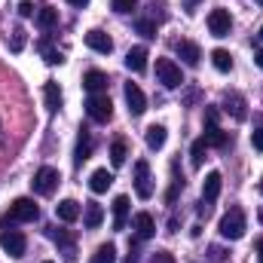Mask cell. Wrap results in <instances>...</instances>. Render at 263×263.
Wrapping results in <instances>:
<instances>
[{"mask_svg": "<svg viewBox=\"0 0 263 263\" xmlns=\"http://www.w3.org/2000/svg\"><path fill=\"white\" fill-rule=\"evenodd\" d=\"M40 217V208L34 205V199L22 196L15 199L12 205H9V211H6V217H3V223H34Z\"/></svg>", "mask_w": 263, "mask_h": 263, "instance_id": "obj_1", "label": "cell"}, {"mask_svg": "<svg viewBox=\"0 0 263 263\" xmlns=\"http://www.w3.org/2000/svg\"><path fill=\"white\" fill-rule=\"evenodd\" d=\"M245 211L242 208H230L223 217H220V236L223 239H230V242H236V239H242L245 236Z\"/></svg>", "mask_w": 263, "mask_h": 263, "instance_id": "obj_2", "label": "cell"}, {"mask_svg": "<svg viewBox=\"0 0 263 263\" xmlns=\"http://www.w3.org/2000/svg\"><path fill=\"white\" fill-rule=\"evenodd\" d=\"M59 184H62V175H59V168H52V165H43V168L34 175V181H31V187H34L37 196H52Z\"/></svg>", "mask_w": 263, "mask_h": 263, "instance_id": "obj_3", "label": "cell"}, {"mask_svg": "<svg viewBox=\"0 0 263 263\" xmlns=\"http://www.w3.org/2000/svg\"><path fill=\"white\" fill-rule=\"evenodd\" d=\"M86 114H89V120H95V123H110V117H114V104H110V98L101 92V95H89L86 98Z\"/></svg>", "mask_w": 263, "mask_h": 263, "instance_id": "obj_4", "label": "cell"}, {"mask_svg": "<svg viewBox=\"0 0 263 263\" xmlns=\"http://www.w3.org/2000/svg\"><path fill=\"white\" fill-rule=\"evenodd\" d=\"M156 77L165 89H178L184 83V73H181V65H175L172 59H156Z\"/></svg>", "mask_w": 263, "mask_h": 263, "instance_id": "obj_5", "label": "cell"}, {"mask_svg": "<svg viewBox=\"0 0 263 263\" xmlns=\"http://www.w3.org/2000/svg\"><path fill=\"white\" fill-rule=\"evenodd\" d=\"M0 248H3L9 257H22L25 248H28V239H25L18 230H3V233H0Z\"/></svg>", "mask_w": 263, "mask_h": 263, "instance_id": "obj_6", "label": "cell"}, {"mask_svg": "<svg viewBox=\"0 0 263 263\" xmlns=\"http://www.w3.org/2000/svg\"><path fill=\"white\" fill-rule=\"evenodd\" d=\"M135 193L138 199H150L153 196V181H150V165L141 159L135 162Z\"/></svg>", "mask_w": 263, "mask_h": 263, "instance_id": "obj_7", "label": "cell"}, {"mask_svg": "<svg viewBox=\"0 0 263 263\" xmlns=\"http://www.w3.org/2000/svg\"><path fill=\"white\" fill-rule=\"evenodd\" d=\"M230 28H233V18H230L227 9H211V12H208V31H211L214 37H227Z\"/></svg>", "mask_w": 263, "mask_h": 263, "instance_id": "obj_8", "label": "cell"}, {"mask_svg": "<svg viewBox=\"0 0 263 263\" xmlns=\"http://www.w3.org/2000/svg\"><path fill=\"white\" fill-rule=\"evenodd\" d=\"M126 104H129L132 117H141V114L147 110V95H144L135 83H126Z\"/></svg>", "mask_w": 263, "mask_h": 263, "instance_id": "obj_9", "label": "cell"}, {"mask_svg": "<svg viewBox=\"0 0 263 263\" xmlns=\"http://www.w3.org/2000/svg\"><path fill=\"white\" fill-rule=\"evenodd\" d=\"M223 107H227V114H230L236 123H242V120L248 117V110H245L248 104H245V98H242L239 92H227V95H223Z\"/></svg>", "mask_w": 263, "mask_h": 263, "instance_id": "obj_10", "label": "cell"}, {"mask_svg": "<svg viewBox=\"0 0 263 263\" xmlns=\"http://www.w3.org/2000/svg\"><path fill=\"white\" fill-rule=\"evenodd\" d=\"M175 52H178V59H181L184 65H190V67H196L199 59H202V49H199L193 40H178V43H175Z\"/></svg>", "mask_w": 263, "mask_h": 263, "instance_id": "obj_11", "label": "cell"}, {"mask_svg": "<svg viewBox=\"0 0 263 263\" xmlns=\"http://www.w3.org/2000/svg\"><path fill=\"white\" fill-rule=\"evenodd\" d=\"M86 46L95 49V52H101V55H110V52H114V40H110L104 31H98V28L86 34Z\"/></svg>", "mask_w": 263, "mask_h": 263, "instance_id": "obj_12", "label": "cell"}, {"mask_svg": "<svg viewBox=\"0 0 263 263\" xmlns=\"http://www.w3.org/2000/svg\"><path fill=\"white\" fill-rule=\"evenodd\" d=\"M132 227H135V233H138V239H150L153 233H156V220L147 214V211H138L135 217H132Z\"/></svg>", "mask_w": 263, "mask_h": 263, "instance_id": "obj_13", "label": "cell"}, {"mask_svg": "<svg viewBox=\"0 0 263 263\" xmlns=\"http://www.w3.org/2000/svg\"><path fill=\"white\" fill-rule=\"evenodd\" d=\"M49 239L62 245V251H65V260H67V263H73V260H77V248H73V236H70L67 230H49Z\"/></svg>", "mask_w": 263, "mask_h": 263, "instance_id": "obj_14", "label": "cell"}, {"mask_svg": "<svg viewBox=\"0 0 263 263\" xmlns=\"http://www.w3.org/2000/svg\"><path fill=\"white\" fill-rule=\"evenodd\" d=\"M220 187H223L220 172H208V175H205V184H202V199H205V202H214V199L220 196Z\"/></svg>", "mask_w": 263, "mask_h": 263, "instance_id": "obj_15", "label": "cell"}, {"mask_svg": "<svg viewBox=\"0 0 263 263\" xmlns=\"http://www.w3.org/2000/svg\"><path fill=\"white\" fill-rule=\"evenodd\" d=\"M107 73H101V70H89L86 77H83V86H86V92L89 95H101L104 89H107Z\"/></svg>", "mask_w": 263, "mask_h": 263, "instance_id": "obj_16", "label": "cell"}, {"mask_svg": "<svg viewBox=\"0 0 263 263\" xmlns=\"http://www.w3.org/2000/svg\"><path fill=\"white\" fill-rule=\"evenodd\" d=\"M55 214H59L62 223H73V220L83 214V208H80V202H73V199H62V202L55 205Z\"/></svg>", "mask_w": 263, "mask_h": 263, "instance_id": "obj_17", "label": "cell"}, {"mask_svg": "<svg viewBox=\"0 0 263 263\" xmlns=\"http://www.w3.org/2000/svg\"><path fill=\"white\" fill-rule=\"evenodd\" d=\"M129 220V196H117L114 199V230H126Z\"/></svg>", "mask_w": 263, "mask_h": 263, "instance_id": "obj_18", "label": "cell"}, {"mask_svg": "<svg viewBox=\"0 0 263 263\" xmlns=\"http://www.w3.org/2000/svg\"><path fill=\"white\" fill-rule=\"evenodd\" d=\"M101 220H104V208H101L98 202H86V214H83L86 230H98V227H101Z\"/></svg>", "mask_w": 263, "mask_h": 263, "instance_id": "obj_19", "label": "cell"}, {"mask_svg": "<svg viewBox=\"0 0 263 263\" xmlns=\"http://www.w3.org/2000/svg\"><path fill=\"white\" fill-rule=\"evenodd\" d=\"M126 67H129L132 73H141L147 67V49L144 46H132L129 55H126Z\"/></svg>", "mask_w": 263, "mask_h": 263, "instance_id": "obj_20", "label": "cell"}, {"mask_svg": "<svg viewBox=\"0 0 263 263\" xmlns=\"http://www.w3.org/2000/svg\"><path fill=\"white\" fill-rule=\"evenodd\" d=\"M110 184H114V175H110L107 168H98V172H92V181H89L92 193H104Z\"/></svg>", "mask_w": 263, "mask_h": 263, "instance_id": "obj_21", "label": "cell"}, {"mask_svg": "<svg viewBox=\"0 0 263 263\" xmlns=\"http://www.w3.org/2000/svg\"><path fill=\"white\" fill-rule=\"evenodd\" d=\"M89 156H92V135L83 129L80 138H77V153H73V159H77V162H86Z\"/></svg>", "mask_w": 263, "mask_h": 263, "instance_id": "obj_22", "label": "cell"}, {"mask_svg": "<svg viewBox=\"0 0 263 263\" xmlns=\"http://www.w3.org/2000/svg\"><path fill=\"white\" fill-rule=\"evenodd\" d=\"M37 25H40L43 31H52V28L59 25V9H55V6H43V9L37 12Z\"/></svg>", "mask_w": 263, "mask_h": 263, "instance_id": "obj_23", "label": "cell"}, {"mask_svg": "<svg viewBox=\"0 0 263 263\" xmlns=\"http://www.w3.org/2000/svg\"><path fill=\"white\" fill-rule=\"evenodd\" d=\"M43 98H46V107H49V110H59V107H62V89H59V83L49 80V83L43 86Z\"/></svg>", "mask_w": 263, "mask_h": 263, "instance_id": "obj_24", "label": "cell"}, {"mask_svg": "<svg viewBox=\"0 0 263 263\" xmlns=\"http://www.w3.org/2000/svg\"><path fill=\"white\" fill-rule=\"evenodd\" d=\"M202 138L208 141V147H227V144H230V135L220 129V126H208Z\"/></svg>", "mask_w": 263, "mask_h": 263, "instance_id": "obj_25", "label": "cell"}, {"mask_svg": "<svg viewBox=\"0 0 263 263\" xmlns=\"http://www.w3.org/2000/svg\"><path fill=\"white\" fill-rule=\"evenodd\" d=\"M147 147L150 150H162L165 147V126H150L147 129Z\"/></svg>", "mask_w": 263, "mask_h": 263, "instance_id": "obj_26", "label": "cell"}, {"mask_svg": "<svg viewBox=\"0 0 263 263\" xmlns=\"http://www.w3.org/2000/svg\"><path fill=\"white\" fill-rule=\"evenodd\" d=\"M211 62H214V67H217L220 73L233 70V55H230L227 49H214V52H211Z\"/></svg>", "mask_w": 263, "mask_h": 263, "instance_id": "obj_27", "label": "cell"}, {"mask_svg": "<svg viewBox=\"0 0 263 263\" xmlns=\"http://www.w3.org/2000/svg\"><path fill=\"white\" fill-rule=\"evenodd\" d=\"M89 263H117V248H114L110 242H107V245H101V248L95 251V257H92Z\"/></svg>", "mask_w": 263, "mask_h": 263, "instance_id": "obj_28", "label": "cell"}, {"mask_svg": "<svg viewBox=\"0 0 263 263\" xmlns=\"http://www.w3.org/2000/svg\"><path fill=\"white\" fill-rule=\"evenodd\" d=\"M40 55L46 59V65H62V62H65V55H62V52H59L55 46H49L46 40L40 43Z\"/></svg>", "mask_w": 263, "mask_h": 263, "instance_id": "obj_29", "label": "cell"}, {"mask_svg": "<svg viewBox=\"0 0 263 263\" xmlns=\"http://www.w3.org/2000/svg\"><path fill=\"white\" fill-rule=\"evenodd\" d=\"M126 156H129L126 141H114V144H110V162H114V165H123V162H126Z\"/></svg>", "mask_w": 263, "mask_h": 263, "instance_id": "obj_30", "label": "cell"}, {"mask_svg": "<svg viewBox=\"0 0 263 263\" xmlns=\"http://www.w3.org/2000/svg\"><path fill=\"white\" fill-rule=\"evenodd\" d=\"M205 150H208V141L205 138H196L193 141V147H190V156H193V165H202V159H205Z\"/></svg>", "mask_w": 263, "mask_h": 263, "instance_id": "obj_31", "label": "cell"}, {"mask_svg": "<svg viewBox=\"0 0 263 263\" xmlns=\"http://www.w3.org/2000/svg\"><path fill=\"white\" fill-rule=\"evenodd\" d=\"M9 49H12V52H22V49H25V28H15V31H12Z\"/></svg>", "mask_w": 263, "mask_h": 263, "instance_id": "obj_32", "label": "cell"}, {"mask_svg": "<svg viewBox=\"0 0 263 263\" xmlns=\"http://www.w3.org/2000/svg\"><path fill=\"white\" fill-rule=\"evenodd\" d=\"M110 6H114V12L126 15V12H132V9L138 6V0H110Z\"/></svg>", "mask_w": 263, "mask_h": 263, "instance_id": "obj_33", "label": "cell"}, {"mask_svg": "<svg viewBox=\"0 0 263 263\" xmlns=\"http://www.w3.org/2000/svg\"><path fill=\"white\" fill-rule=\"evenodd\" d=\"M138 34H144V37H156V25L150 22V18H138Z\"/></svg>", "mask_w": 263, "mask_h": 263, "instance_id": "obj_34", "label": "cell"}, {"mask_svg": "<svg viewBox=\"0 0 263 263\" xmlns=\"http://www.w3.org/2000/svg\"><path fill=\"white\" fill-rule=\"evenodd\" d=\"M208 257H211L214 263H220V260H227V257H230V251H227V248H220V245H208Z\"/></svg>", "mask_w": 263, "mask_h": 263, "instance_id": "obj_35", "label": "cell"}, {"mask_svg": "<svg viewBox=\"0 0 263 263\" xmlns=\"http://www.w3.org/2000/svg\"><path fill=\"white\" fill-rule=\"evenodd\" d=\"M217 120H220V110L217 107H205V129L208 126H217Z\"/></svg>", "mask_w": 263, "mask_h": 263, "instance_id": "obj_36", "label": "cell"}, {"mask_svg": "<svg viewBox=\"0 0 263 263\" xmlns=\"http://www.w3.org/2000/svg\"><path fill=\"white\" fill-rule=\"evenodd\" d=\"M18 15L31 18V15H34V3H31V0H22V3H18Z\"/></svg>", "mask_w": 263, "mask_h": 263, "instance_id": "obj_37", "label": "cell"}, {"mask_svg": "<svg viewBox=\"0 0 263 263\" xmlns=\"http://www.w3.org/2000/svg\"><path fill=\"white\" fill-rule=\"evenodd\" d=\"M150 263H175V257H172L168 251H156V254L150 257Z\"/></svg>", "mask_w": 263, "mask_h": 263, "instance_id": "obj_38", "label": "cell"}, {"mask_svg": "<svg viewBox=\"0 0 263 263\" xmlns=\"http://www.w3.org/2000/svg\"><path fill=\"white\" fill-rule=\"evenodd\" d=\"M251 144H254V150H260V153H263V129L251 132Z\"/></svg>", "mask_w": 263, "mask_h": 263, "instance_id": "obj_39", "label": "cell"}, {"mask_svg": "<svg viewBox=\"0 0 263 263\" xmlns=\"http://www.w3.org/2000/svg\"><path fill=\"white\" fill-rule=\"evenodd\" d=\"M123 263H138V251H135V248H132L129 254H126V260H123Z\"/></svg>", "mask_w": 263, "mask_h": 263, "instance_id": "obj_40", "label": "cell"}, {"mask_svg": "<svg viewBox=\"0 0 263 263\" xmlns=\"http://www.w3.org/2000/svg\"><path fill=\"white\" fill-rule=\"evenodd\" d=\"M254 65L263 70V49H257V52H254Z\"/></svg>", "mask_w": 263, "mask_h": 263, "instance_id": "obj_41", "label": "cell"}, {"mask_svg": "<svg viewBox=\"0 0 263 263\" xmlns=\"http://www.w3.org/2000/svg\"><path fill=\"white\" fill-rule=\"evenodd\" d=\"M67 3H70V6H77V9H83V6H86L89 0H67Z\"/></svg>", "mask_w": 263, "mask_h": 263, "instance_id": "obj_42", "label": "cell"}, {"mask_svg": "<svg viewBox=\"0 0 263 263\" xmlns=\"http://www.w3.org/2000/svg\"><path fill=\"white\" fill-rule=\"evenodd\" d=\"M257 257H260V263H263V239H257Z\"/></svg>", "mask_w": 263, "mask_h": 263, "instance_id": "obj_43", "label": "cell"}, {"mask_svg": "<svg viewBox=\"0 0 263 263\" xmlns=\"http://www.w3.org/2000/svg\"><path fill=\"white\" fill-rule=\"evenodd\" d=\"M184 3H187V6H196L199 0H184Z\"/></svg>", "mask_w": 263, "mask_h": 263, "instance_id": "obj_44", "label": "cell"}, {"mask_svg": "<svg viewBox=\"0 0 263 263\" xmlns=\"http://www.w3.org/2000/svg\"><path fill=\"white\" fill-rule=\"evenodd\" d=\"M257 217H260V223H263V208H260V211H257Z\"/></svg>", "mask_w": 263, "mask_h": 263, "instance_id": "obj_45", "label": "cell"}, {"mask_svg": "<svg viewBox=\"0 0 263 263\" xmlns=\"http://www.w3.org/2000/svg\"><path fill=\"white\" fill-rule=\"evenodd\" d=\"M260 193H263V178H260Z\"/></svg>", "mask_w": 263, "mask_h": 263, "instance_id": "obj_46", "label": "cell"}, {"mask_svg": "<svg viewBox=\"0 0 263 263\" xmlns=\"http://www.w3.org/2000/svg\"><path fill=\"white\" fill-rule=\"evenodd\" d=\"M260 40H263V28H260Z\"/></svg>", "mask_w": 263, "mask_h": 263, "instance_id": "obj_47", "label": "cell"}, {"mask_svg": "<svg viewBox=\"0 0 263 263\" xmlns=\"http://www.w3.org/2000/svg\"><path fill=\"white\" fill-rule=\"evenodd\" d=\"M257 3H260V6H263V0H257Z\"/></svg>", "mask_w": 263, "mask_h": 263, "instance_id": "obj_48", "label": "cell"}, {"mask_svg": "<svg viewBox=\"0 0 263 263\" xmlns=\"http://www.w3.org/2000/svg\"><path fill=\"white\" fill-rule=\"evenodd\" d=\"M43 263H52V260H43Z\"/></svg>", "mask_w": 263, "mask_h": 263, "instance_id": "obj_49", "label": "cell"}]
</instances>
